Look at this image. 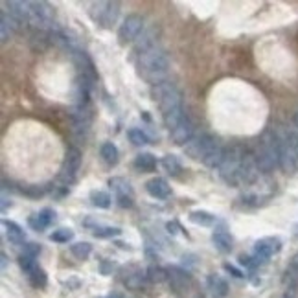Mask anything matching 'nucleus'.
Segmentation results:
<instances>
[{
    "label": "nucleus",
    "instance_id": "a19ab883",
    "mask_svg": "<svg viewBox=\"0 0 298 298\" xmlns=\"http://www.w3.org/2000/svg\"><path fill=\"white\" fill-rule=\"evenodd\" d=\"M116 201H118V206L120 208H131L135 204V199L133 197H118Z\"/></svg>",
    "mask_w": 298,
    "mask_h": 298
},
{
    "label": "nucleus",
    "instance_id": "9b49d317",
    "mask_svg": "<svg viewBox=\"0 0 298 298\" xmlns=\"http://www.w3.org/2000/svg\"><path fill=\"white\" fill-rule=\"evenodd\" d=\"M280 250H282V241H280V237H273V236L261 237V240H258L254 243V256L261 261V263H265V261L269 260V258H273L274 254H278Z\"/></svg>",
    "mask_w": 298,
    "mask_h": 298
},
{
    "label": "nucleus",
    "instance_id": "f3484780",
    "mask_svg": "<svg viewBox=\"0 0 298 298\" xmlns=\"http://www.w3.org/2000/svg\"><path fill=\"white\" fill-rule=\"evenodd\" d=\"M155 43H157V28L144 29V32L140 34V37L135 41L133 52H135L136 55H142V53H145L147 50L155 48V46H157Z\"/></svg>",
    "mask_w": 298,
    "mask_h": 298
},
{
    "label": "nucleus",
    "instance_id": "a18cd8bd",
    "mask_svg": "<svg viewBox=\"0 0 298 298\" xmlns=\"http://www.w3.org/2000/svg\"><path fill=\"white\" fill-rule=\"evenodd\" d=\"M6 265H8V256L2 252V269H6Z\"/></svg>",
    "mask_w": 298,
    "mask_h": 298
},
{
    "label": "nucleus",
    "instance_id": "f8f14e48",
    "mask_svg": "<svg viewBox=\"0 0 298 298\" xmlns=\"http://www.w3.org/2000/svg\"><path fill=\"white\" fill-rule=\"evenodd\" d=\"M168 282H169V287L173 289L177 294H183L190 284H192V276L188 271H184L183 267H169L168 269Z\"/></svg>",
    "mask_w": 298,
    "mask_h": 298
},
{
    "label": "nucleus",
    "instance_id": "ea45409f",
    "mask_svg": "<svg viewBox=\"0 0 298 298\" xmlns=\"http://www.w3.org/2000/svg\"><path fill=\"white\" fill-rule=\"evenodd\" d=\"M166 230H168L169 234H171V236H177V234H178L181 230H183V228L178 226V223H177V221H168V223H166Z\"/></svg>",
    "mask_w": 298,
    "mask_h": 298
},
{
    "label": "nucleus",
    "instance_id": "9d476101",
    "mask_svg": "<svg viewBox=\"0 0 298 298\" xmlns=\"http://www.w3.org/2000/svg\"><path fill=\"white\" fill-rule=\"evenodd\" d=\"M219 144L214 136L210 135H199V136H193L190 142H188L186 145H184V153L188 155V157H192L193 160H204V157H206L208 153H210L212 149L216 147V145Z\"/></svg>",
    "mask_w": 298,
    "mask_h": 298
},
{
    "label": "nucleus",
    "instance_id": "aec40b11",
    "mask_svg": "<svg viewBox=\"0 0 298 298\" xmlns=\"http://www.w3.org/2000/svg\"><path fill=\"white\" fill-rule=\"evenodd\" d=\"M2 225H4V228H6V237H8V241H10L11 245H24V240H26L24 230H22L17 223L4 221Z\"/></svg>",
    "mask_w": 298,
    "mask_h": 298
},
{
    "label": "nucleus",
    "instance_id": "58836bf2",
    "mask_svg": "<svg viewBox=\"0 0 298 298\" xmlns=\"http://www.w3.org/2000/svg\"><path fill=\"white\" fill-rule=\"evenodd\" d=\"M101 274H105V276H109V274H112V271H114V263L109 260L101 261V267H100Z\"/></svg>",
    "mask_w": 298,
    "mask_h": 298
},
{
    "label": "nucleus",
    "instance_id": "b1692460",
    "mask_svg": "<svg viewBox=\"0 0 298 298\" xmlns=\"http://www.w3.org/2000/svg\"><path fill=\"white\" fill-rule=\"evenodd\" d=\"M188 219H190L193 225H199V226H214L217 221L216 216L206 210H192L190 212V216H188Z\"/></svg>",
    "mask_w": 298,
    "mask_h": 298
},
{
    "label": "nucleus",
    "instance_id": "f03ea898",
    "mask_svg": "<svg viewBox=\"0 0 298 298\" xmlns=\"http://www.w3.org/2000/svg\"><path fill=\"white\" fill-rule=\"evenodd\" d=\"M151 96L159 103L162 118L171 114V112L183 111V96H181V92H178V88L175 87L173 83L164 81L160 85H155L153 91H151Z\"/></svg>",
    "mask_w": 298,
    "mask_h": 298
},
{
    "label": "nucleus",
    "instance_id": "f704fd0d",
    "mask_svg": "<svg viewBox=\"0 0 298 298\" xmlns=\"http://www.w3.org/2000/svg\"><path fill=\"white\" fill-rule=\"evenodd\" d=\"M35 265H39V263H37V260H35L34 256H28V254H24V252H22V254L19 256V267L22 271H24L26 274H28L29 271L34 269Z\"/></svg>",
    "mask_w": 298,
    "mask_h": 298
},
{
    "label": "nucleus",
    "instance_id": "423d86ee",
    "mask_svg": "<svg viewBox=\"0 0 298 298\" xmlns=\"http://www.w3.org/2000/svg\"><path fill=\"white\" fill-rule=\"evenodd\" d=\"M120 15V2H94L91 6V19L100 28H112Z\"/></svg>",
    "mask_w": 298,
    "mask_h": 298
},
{
    "label": "nucleus",
    "instance_id": "393cba45",
    "mask_svg": "<svg viewBox=\"0 0 298 298\" xmlns=\"http://www.w3.org/2000/svg\"><path fill=\"white\" fill-rule=\"evenodd\" d=\"M100 155H101V159H103V162H105L107 166H116V164H118V160H120L118 147H116L112 142H105V144L101 145Z\"/></svg>",
    "mask_w": 298,
    "mask_h": 298
},
{
    "label": "nucleus",
    "instance_id": "20e7f679",
    "mask_svg": "<svg viewBox=\"0 0 298 298\" xmlns=\"http://www.w3.org/2000/svg\"><path fill=\"white\" fill-rule=\"evenodd\" d=\"M278 153H280V168L285 173L298 171V135L293 131H287L278 136Z\"/></svg>",
    "mask_w": 298,
    "mask_h": 298
},
{
    "label": "nucleus",
    "instance_id": "412c9836",
    "mask_svg": "<svg viewBox=\"0 0 298 298\" xmlns=\"http://www.w3.org/2000/svg\"><path fill=\"white\" fill-rule=\"evenodd\" d=\"M145 282V274L138 267H129L127 274L124 276V285L129 289H140Z\"/></svg>",
    "mask_w": 298,
    "mask_h": 298
},
{
    "label": "nucleus",
    "instance_id": "5701e85b",
    "mask_svg": "<svg viewBox=\"0 0 298 298\" xmlns=\"http://www.w3.org/2000/svg\"><path fill=\"white\" fill-rule=\"evenodd\" d=\"M133 166H135L138 171H145V173H149V171H153V169L157 168V157L151 153H138L135 157Z\"/></svg>",
    "mask_w": 298,
    "mask_h": 298
},
{
    "label": "nucleus",
    "instance_id": "c9c22d12",
    "mask_svg": "<svg viewBox=\"0 0 298 298\" xmlns=\"http://www.w3.org/2000/svg\"><path fill=\"white\" fill-rule=\"evenodd\" d=\"M20 192L24 193V195H28V197L37 199V197H43L44 193H46V190H44L43 186H26V188H22Z\"/></svg>",
    "mask_w": 298,
    "mask_h": 298
},
{
    "label": "nucleus",
    "instance_id": "7c9ffc66",
    "mask_svg": "<svg viewBox=\"0 0 298 298\" xmlns=\"http://www.w3.org/2000/svg\"><path fill=\"white\" fill-rule=\"evenodd\" d=\"M70 252H72V256L76 258V260H88V256H91L92 252V245L88 243V241H79V243H74V245H70Z\"/></svg>",
    "mask_w": 298,
    "mask_h": 298
},
{
    "label": "nucleus",
    "instance_id": "ddd939ff",
    "mask_svg": "<svg viewBox=\"0 0 298 298\" xmlns=\"http://www.w3.org/2000/svg\"><path fill=\"white\" fill-rule=\"evenodd\" d=\"M258 175H260V168L256 164V157L252 153H245L240 169V183L252 184L258 178Z\"/></svg>",
    "mask_w": 298,
    "mask_h": 298
},
{
    "label": "nucleus",
    "instance_id": "6ab92c4d",
    "mask_svg": "<svg viewBox=\"0 0 298 298\" xmlns=\"http://www.w3.org/2000/svg\"><path fill=\"white\" fill-rule=\"evenodd\" d=\"M19 22L11 17L10 13H6V11H2V15H0V37H2V43H6L8 39L11 37V35L17 32V28H19Z\"/></svg>",
    "mask_w": 298,
    "mask_h": 298
},
{
    "label": "nucleus",
    "instance_id": "79ce46f5",
    "mask_svg": "<svg viewBox=\"0 0 298 298\" xmlns=\"http://www.w3.org/2000/svg\"><path fill=\"white\" fill-rule=\"evenodd\" d=\"M65 285H67L68 289H77L81 285V280H77L76 276H72V278H68L67 282H65Z\"/></svg>",
    "mask_w": 298,
    "mask_h": 298
},
{
    "label": "nucleus",
    "instance_id": "cd10ccee",
    "mask_svg": "<svg viewBox=\"0 0 298 298\" xmlns=\"http://www.w3.org/2000/svg\"><path fill=\"white\" fill-rule=\"evenodd\" d=\"M91 202L96 208L107 210V208H111L112 197L107 192H103V190H92V192H91Z\"/></svg>",
    "mask_w": 298,
    "mask_h": 298
},
{
    "label": "nucleus",
    "instance_id": "c03bdc74",
    "mask_svg": "<svg viewBox=\"0 0 298 298\" xmlns=\"http://www.w3.org/2000/svg\"><path fill=\"white\" fill-rule=\"evenodd\" d=\"M8 210V197H6V193H2V212Z\"/></svg>",
    "mask_w": 298,
    "mask_h": 298
},
{
    "label": "nucleus",
    "instance_id": "7ed1b4c3",
    "mask_svg": "<svg viewBox=\"0 0 298 298\" xmlns=\"http://www.w3.org/2000/svg\"><path fill=\"white\" fill-rule=\"evenodd\" d=\"M256 164L261 173H271L280 166V153H278V136L265 135L263 140L258 145V151L254 153Z\"/></svg>",
    "mask_w": 298,
    "mask_h": 298
},
{
    "label": "nucleus",
    "instance_id": "4468645a",
    "mask_svg": "<svg viewBox=\"0 0 298 298\" xmlns=\"http://www.w3.org/2000/svg\"><path fill=\"white\" fill-rule=\"evenodd\" d=\"M169 135H171V140H173V144L177 145H186L190 140L193 138V124L192 120L184 116L181 124L175 127L173 131H169Z\"/></svg>",
    "mask_w": 298,
    "mask_h": 298
},
{
    "label": "nucleus",
    "instance_id": "1a4fd4ad",
    "mask_svg": "<svg viewBox=\"0 0 298 298\" xmlns=\"http://www.w3.org/2000/svg\"><path fill=\"white\" fill-rule=\"evenodd\" d=\"M142 32H144V19L136 13H131L125 17L118 28V41H120V44L135 43Z\"/></svg>",
    "mask_w": 298,
    "mask_h": 298
},
{
    "label": "nucleus",
    "instance_id": "49530a36",
    "mask_svg": "<svg viewBox=\"0 0 298 298\" xmlns=\"http://www.w3.org/2000/svg\"><path fill=\"white\" fill-rule=\"evenodd\" d=\"M107 298H125L124 294H120V293H112V294H109Z\"/></svg>",
    "mask_w": 298,
    "mask_h": 298
},
{
    "label": "nucleus",
    "instance_id": "bb28decb",
    "mask_svg": "<svg viewBox=\"0 0 298 298\" xmlns=\"http://www.w3.org/2000/svg\"><path fill=\"white\" fill-rule=\"evenodd\" d=\"M208 285H210L212 293L216 294L217 298H225L228 294V284H226V280L221 278V276H216V274H212L210 278H208Z\"/></svg>",
    "mask_w": 298,
    "mask_h": 298
},
{
    "label": "nucleus",
    "instance_id": "e433bc0d",
    "mask_svg": "<svg viewBox=\"0 0 298 298\" xmlns=\"http://www.w3.org/2000/svg\"><path fill=\"white\" fill-rule=\"evenodd\" d=\"M24 254L37 258V256L41 254V245H37V243H26V245H24Z\"/></svg>",
    "mask_w": 298,
    "mask_h": 298
},
{
    "label": "nucleus",
    "instance_id": "c756f323",
    "mask_svg": "<svg viewBox=\"0 0 298 298\" xmlns=\"http://www.w3.org/2000/svg\"><path fill=\"white\" fill-rule=\"evenodd\" d=\"M162 166L171 177H178V175L183 173V164L178 162V159L175 155H166L162 159Z\"/></svg>",
    "mask_w": 298,
    "mask_h": 298
},
{
    "label": "nucleus",
    "instance_id": "2f4dec72",
    "mask_svg": "<svg viewBox=\"0 0 298 298\" xmlns=\"http://www.w3.org/2000/svg\"><path fill=\"white\" fill-rule=\"evenodd\" d=\"M145 278L151 282V284H162L168 280V269H164V267H159V265H151L145 273Z\"/></svg>",
    "mask_w": 298,
    "mask_h": 298
},
{
    "label": "nucleus",
    "instance_id": "72a5a7b5",
    "mask_svg": "<svg viewBox=\"0 0 298 298\" xmlns=\"http://www.w3.org/2000/svg\"><path fill=\"white\" fill-rule=\"evenodd\" d=\"M70 240H74V230L72 228H57L50 234V241H55V243H68Z\"/></svg>",
    "mask_w": 298,
    "mask_h": 298
},
{
    "label": "nucleus",
    "instance_id": "6e6552de",
    "mask_svg": "<svg viewBox=\"0 0 298 298\" xmlns=\"http://www.w3.org/2000/svg\"><path fill=\"white\" fill-rule=\"evenodd\" d=\"M79 168H81V151L77 147H68L65 153V160H63L61 173H59L63 186H70L76 183Z\"/></svg>",
    "mask_w": 298,
    "mask_h": 298
},
{
    "label": "nucleus",
    "instance_id": "de8ad7c7",
    "mask_svg": "<svg viewBox=\"0 0 298 298\" xmlns=\"http://www.w3.org/2000/svg\"><path fill=\"white\" fill-rule=\"evenodd\" d=\"M293 122H294V125H296V127H298V111L293 114Z\"/></svg>",
    "mask_w": 298,
    "mask_h": 298
},
{
    "label": "nucleus",
    "instance_id": "a211bd4d",
    "mask_svg": "<svg viewBox=\"0 0 298 298\" xmlns=\"http://www.w3.org/2000/svg\"><path fill=\"white\" fill-rule=\"evenodd\" d=\"M212 243H214V247H216L219 252H223V254H228V252H232V249H234L232 236L225 230V228L214 230V234H212Z\"/></svg>",
    "mask_w": 298,
    "mask_h": 298
},
{
    "label": "nucleus",
    "instance_id": "a878e982",
    "mask_svg": "<svg viewBox=\"0 0 298 298\" xmlns=\"http://www.w3.org/2000/svg\"><path fill=\"white\" fill-rule=\"evenodd\" d=\"M26 276H28V282L34 285L35 289H44L46 284H48V276H46L43 267H39V265H35L34 269L29 271Z\"/></svg>",
    "mask_w": 298,
    "mask_h": 298
},
{
    "label": "nucleus",
    "instance_id": "4be33fe9",
    "mask_svg": "<svg viewBox=\"0 0 298 298\" xmlns=\"http://www.w3.org/2000/svg\"><path fill=\"white\" fill-rule=\"evenodd\" d=\"M109 186H111L112 192L116 193V199L118 197H133V188H131V184L127 183L124 177L109 178Z\"/></svg>",
    "mask_w": 298,
    "mask_h": 298
},
{
    "label": "nucleus",
    "instance_id": "2eb2a0df",
    "mask_svg": "<svg viewBox=\"0 0 298 298\" xmlns=\"http://www.w3.org/2000/svg\"><path fill=\"white\" fill-rule=\"evenodd\" d=\"M53 221H55V212H53L52 208H43L39 214H32V216L28 217L29 228L35 232H43L44 228H48Z\"/></svg>",
    "mask_w": 298,
    "mask_h": 298
},
{
    "label": "nucleus",
    "instance_id": "c85d7f7f",
    "mask_svg": "<svg viewBox=\"0 0 298 298\" xmlns=\"http://www.w3.org/2000/svg\"><path fill=\"white\" fill-rule=\"evenodd\" d=\"M92 234H94V237H100V240H109V237L120 236L122 230L118 228V226L94 225V226H92Z\"/></svg>",
    "mask_w": 298,
    "mask_h": 298
},
{
    "label": "nucleus",
    "instance_id": "37998d69",
    "mask_svg": "<svg viewBox=\"0 0 298 298\" xmlns=\"http://www.w3.org/2000/svg\"><path fill=\"white\" fill-rule=\"evenodd\" d=\"M291 267H293L294 271H298V252L293 256V260H291Z\"/></svg>",
    "mask_w": 298,
    "mask_h": 298
},
{
    "label": "nucleus",
    "instance_id": "f257e3e1",
    "mask_svg": "<svg viewBox=\"0 0 298 298\" xmlns=\"http://www.w3.org/2000/svg\"><path fill=\"white\" fill-rule=\"evenodd\" d=\"M136 72L138 76L147 81L149 85H160L166 81V76L169 72V57L168 53L160 48H151L145 53L138 55L136 59Z\"/></svg>",
    "mask_w": 298,
    "mask_h": 298
},
{
    "label": "nucleus",
    "instance_id": "473e14b6",
    "mask_svg": "<svg viewBox=\"0 0 298 298\" xmlns=\"http://www.w3.org/2000/svg\"><path fill=\"white\" fill-rule=\"evenodd\" d=\"M127 138H129V142L133 145H138V147H142V145H147L149 144V136L145 135L142 129H136V127H133V129L127 131Z\"/></svg>",
    "mask_w": 298,
    "mask_h": 298
},
{
    "label": "nucleus",
    "instance_id": "39448f33",
    "mask_svg": "<svg viewBox=\"0 0 298 298\" xmlns=\"http://www.w3.org/2000/svg\"><path fill=\"white\" fill-rule=\"evenodd\" d=\"M243 157H245V153L241 147H230L228 151H225V157L217 168V173L228 186H236L240 183V169Z\"/></svg>",
    "mask_w": 298,
    "mask_h": 298
},
{
    "label": "nucleus",
    "instance_id": "dca6fc26",
    "mask_svg": "<svg viewBox=\"0 0 298 298\" xmlns=\"http://www.w3.org/2000/svg\"><path fill=\"white\" fill-rule=\"evenodd\" d=\"M145 192L153 199H168L171 195V186H169V183L166 178L155 177L145 183Z\"/></svg>",
    "mask_w": 298,
    "mask_h": 298
},
{
    "label": "nucleus",
    "instance_id": "4c0bfd02",
    "mask_svg": "<svg viewBox=\"0 0 298 298\" xmlns=\"http://www.w3.org/2000/svg\"><path fill=\"white\" fill-rule=\"evenodd\" d=\"M223 269H225L228 274H232V276H234V278H237V280H241L243 276H245V274L241 273L237 267H234V265H230V263H225V265H223Z\"/></svg>",
    "mask_w": 298,
    "mask_h": 298
},
{
    "label": "nucleus",
    "instance_id": "0eeeda50",
    "mask_svg": "<svg viewBox=\"0 0 298 298\" xmlns=\"http://www.w3.org/2000/svg\"><path fill=\"white\" fill-rule=\"evenodd\" d=\"M53 19H55V13H53V8L48 2H43V0L28 2V24L44 29L52 24Z\"/></svg>",
    "mask_w": 298,
    "mask_h": 298
}]
</instances>
